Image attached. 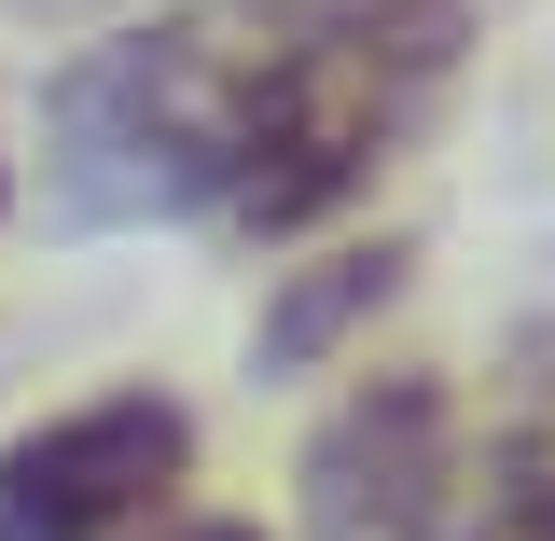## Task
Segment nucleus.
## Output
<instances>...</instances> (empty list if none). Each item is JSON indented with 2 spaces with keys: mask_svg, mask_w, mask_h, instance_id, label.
<instances>
[{
  "mask_svg": "<svg viewBox=\"0 0 555 541\" xmlns=\"http://www.w3.org/2000/svg\"><path fill=\"white\" fill-rule=\"evenodd\" d=\"M459 0H236L167 14L56 83V195L83 222L306 236L444 98Z\"/></svg>",
  "mask_w": 555,
  "mask_h": 541,
  "instance_id": "nucleus-1",
  "label": "nucleus"
},
{
  "mask_svg": "<svg viewBox=\"0 0 555 541\" xmlns=\"http://www.w3.org/2000/svg\"><path fill=\"white\" fill-rule=\"evenodd\" d=\"M181 459H195V416L153 403V389L69 403L0 445V541H112L181 486Z\"/></svg>",
  "mask_w": 555,
  "mask_h": 541,
  "instance_id": "nucleus-2",
  "label": "nucleus"
},
{
  "mask_svg": "<svg viewBox=\"0 0 555 541\" xmlns=\"http://www.w3.org/2000/svg\"><path fill=\"white\" fill-rule=\"evenodd\" d=\"M416 514H430V389H361L320 445V528L416 541Z\"/></svg>",
  "mask_w": 555,
  "mask_h": 541,
  "instance_id": "nucleus-3",
  "label": "nucleus"
},
{
  "mask_svg": "<svg viewBox=\"0 0 555 541\" xmlns=\"http://www.w3.org/2000/svg\"><path fill=\"white\" fill-rule=\"evenodd\" d=\"M167 541H264V528H236V514H195V528H167Z\"/></svg>",
  "mask_w": 555,
  "mask_h": 541,
  "instance_id": "nucleus-4",
  "label": "nucleus"
}]
</instances>
